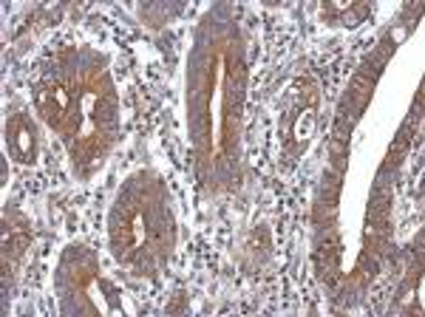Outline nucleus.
<instances>
[{"instance_id":"f03ea898","label":"nucleus","mask_w":425,"mask_h":317,"mask_svg":"<svg viewBox=\"0 0 425 317\" xmlns=\"http://www.w3.org/2000/svg\"><path fill=\"white\" fill-rule=\"evenodd\" d=\"M408 142H411L408 128H402V131H400V136H397V142H394V145H391V150H388V165H400V159H402V153H405Z\"/></svg>"},{"instance_id":"f257e3e1","label":"nucleus","mask_w":425,"mask_h":317,"mask_svg":"<svg viewBox=\"0 0 425 317\" xmlns=\"http://www.w3.org/2000/svg\"><path fill=\"white\" fill-rule=\"evenodd\" d=\"M9 133H12V148L18 150V156H20L23 162H32V159H35V133H32V128L26 125V119L18 116V119L9 125Z\"/></svg>"}]
</instances>
